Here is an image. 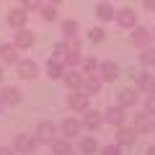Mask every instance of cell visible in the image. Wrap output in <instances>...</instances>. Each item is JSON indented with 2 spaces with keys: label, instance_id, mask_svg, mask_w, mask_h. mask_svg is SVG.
<instances>
[{
  "label": "cell",
  "instance_id": "obj_39",
  "mask_svg": "<svg viewBox=\"0 0 155 155\" xmlns=\"http://www.w3.org/2000/svg\"><path fill=\"white\" fill-rule=\"evenodd\" d=\"M3 78H5V72H3V67H0V85H3Z\"/></svg>",
  "mask_w": 155,
  "mask_h": 155
},
{
  "label": "cell",
  "instance_id": "obj_13",
  "mask_svg": "<svg viewBox=\"0 0 155 155\" xmlns=\"http://www.w3.org/2000/svg\"><path fill=\"white\" fill-rule=\"evenodd\" d=\"M83 129H91V132H96V129L104 124V114L101 111H91V109H85L83 111Z\"/></svg>",
  "mask_w": 155,
  "mask_h": 155
},
{
  "label": "cell",
  "instance_id": "obj_15",
  "mask_svg": "<svg viewBox=\"0 0 155 155\" xmlns=\"http://www.w3.org/2000/svg\"><path fill=\"white\" fill-rule=\"evenodd\" d=\"M65 70H67L65 60H57V57H49V62H47V75H49V80H62Z\"/></svg>",
  "mask_w": 155,
  "mask_h": 155
},
{
  "label": "cell",
  "instance_id": "obj_40",
  "mask_svg": "<svg viewBox=\"0 0 155 155\" xmlns=\"http://www.w3.org/2000/svg\"><path fill=\"white\" fill-rule=\"evenodd\" d=\"M147 155H155V145H153V147H150V150H147Z\"/></svg>",
  "mask_w": 155,
  "mask_h": 155
},
{
  "label": "cell",
  "instance_id": "obj_31",
  "mask_svg": "<svg viewBox=\"0 0 155 155\" xmlns=\"http://www.w3.org/2000/svg\"><path fill=\"white\" fill-rule=\"evenodd\" d=\"M101 155H122V147L119 145H104V147H98Z\"/></svg>",
  "mask_w": 155,
  "mask_h": 155
},
{
  "label": "cell",
  "instance_id": "obj_4",
  "mask_svg": "<svg viewBox=\"0 0 155 155\" xmlns=\"http://www.w3.org/2000/svg\"><path fill=\"white\" fill-rule=\"evenodd\" d=\"M36 140H34V134H16V140H13V150H16L18 155H31L34 150H36Z\"/></svg>",
  "mask_w": 155,
  "mask_h": 155
},
{
  "label": "cell",
  "instance_id": "obj_22",
  "mask_svg": "<svg viewBox=\"0 0 155 155\" xmlns=\"http://www.w3.org/2000/svg\"><path fill=\"white\" fill-rule=\"evenodd\" d=\"M49 147H52V153H54V155H70L72 153V145H70V140H67V137H54L49 142Z\"/></svg>",
  "mask_w": 155,
  "mask_h": 155
},
{
  "label": "cell",
  "instance_id": "obj_19",
  "mask_svg": "<svg viewBox=\"0 0 155 155\" xmlns=\"http://www.w3.org/2000/svg\"><path fill=\"white\" fill-rule=\"evenodd\" d=\"M101 85H104V80L98 78V72H93V75H83V85H80V91L91 96V93H98Z\"/></svg>",
  "mask_w": 155,
  "mask_h": 155
},
{
  "label": "cell",
  "instance_id": "obj_9",
  "mask_svg": "<svg viewBox=\"0 0 155 155\" xmlns=\"http://www.w3.org/2000/svg\"><path fill=\"white\" fill-rule=\"evenodd\" d=\"M0 101H3L5 106H18L23 101V93L16 88V85H3V88H0Z\"/></svg>",
  "mask_w": 155,
  "mask_h": 155
},
{
  "label": "cell",
  "instance_id": "obj_23",
  "mask_svg": "<svg viewBox=\"0 0 155 155\" xmlns=\"http://www.w3.org/2000/svg\"><path fill=\"white\" fill-rule=\"evenodd\" d=\"M0 60L5 65H16L18 62V47L16 44H3L0 47Z\"/></svg>",
  "mask_w": 155,
  "mask_h": 155
},
{
  "label": "cell",
  "instance_id": "obj_20",
  "mask_svg": "<svg viewBox=\"0 0 155 155\" xmlns=\"http://www.w3.org/2000/svg\"><path fill=\"white\" fill-rule=\"evenodd\" d=\"M132 127H134V132H137V134L153 132V129H150V114H147V111H137L134 119H132Z\"/></svg>",
  "mask_w": 155,
  "mask_h": 155
},
{
  "label": "cell",
  "instance_id": "obj_41",
  "mask_svg": "<svg viewBox=\"0 0 155 155\" xmlns=\"http://www.w3.org/2000/svg\"><path fill=\"white\" fill-rule=\"evenodd\" d=\"M3 109H5V104H3V101H0V114H3Z\"/></svg>",
  "mask_w": 155,
  "mask_h": 155
},
{
  "label": "cell",
  "instance_id": "obj_3",
  "mask_svg": "<svg viewBox=\"0 0 155 155\" xmlns=\"http://www.w3.org/2000/svg\"><path fill=\"white\" fill-rule=\"evenodd\" d=\"M67 41V52H65V65H70V67H78L80 65V60H83V44L78 41V36L75 39H65Z\"/></svg>",
  "mask_w": 155,
  "mask_h": 155
},
{
  "label": "cell",
  "instance_id": "obj_29",
  "mask_svg": "<svg viewBox=\"0 0 155 155\" xmlns=\"http://www.w3.org/2000/svg\"><path fill=\"white\" fill-rule=\"evenodd\" d=\"M140 62H142L145 67H155V49H153V47H142V52H140Z\"/></svg>",
  "mask_w": 155,
  "mask_h": 155
},
{
  "label": "cell",
  "instance_id": "obj_28",
  "mask_svg": "<svg viewBox=\"0 0 155 155\" xmlns=\"http://www.w3.org/2000/svg\"><path fill=\"white\" fill-rule=\"evenodd\" d=\"M80 153H83V155H96V153H98V142H96V137H85L83 142H80Z\"/></svg>",
  "mask_w": 155,
  "mask_h": 155
},
{
  "label": "cell",
  "instance_id": "obj_30",
  "mask_svg": "<svg viewBox=\"0 0 155 155\" xmlns=\"http://www.w3.org/2000/svg\"><path fill=\"white\" fill-rule=\"evenodd\" d=\"M104 39H106V31H104L101 26H93V28L88 31V41H93V44H101Z\"/></svg>",
  "mask_w": 155,
  "mask_h": 155
},
{
  "label": "cell",
  "instance_id": "obj_25",
  "mask_svg": "<svg viewBox=\"0 0 155 155\" xmlns=\"http://www.w3.org/2000/svg\"><path fill=\"white\" fill-rule=\"evenodd\" d=\"M60 5H52V3H41L39 5V13H41V18L44 21H57V16H60V11H57Z\"/></svg>",
  "mask_w": 155,
  "mask_h": 155
},
{
  "label": "cell",
  "instance_id": "obj_24",
  "mask_svg": "<svg viewBox=\"0 0 155 155\" xmlns=\"http://www.w3.org/2000/svg\"><path fill=\"white\" fill-rule=\"evenodd\" d=\"M114 5H111V3H106V0H101L98 5H96V16H98V21H114Z\"/></svg>",
  "mask_w": 155,
  "mask_h": 155
},
{
  "label": "cell",
  "instance_id": "obj_26",
  "mask_svg": "<svg viewBox=\"0 0 155 155\" xmlns=\"http://www.w3.org/2000/svg\"><path fill=\"white\" fill-rule=\"evenodd\" d=\"M80 72H83V75L98 72V60H96V57H83V60H80Z\"/></svg>",
  "mask_w": 155,
  "mask_h": 155
},
{
  "label": "cell",
  "instance_id": "obj_43",
  "mask_svg": "<svg viewBox=\"0 0 155 155\" xmlns=\"http://www.w3.org/2000/svg\"><path fill=\"white\" fill-rule=\"evenodd\" d=\"M70 155H72V153H70Z\"/></svg>",
  "mask_w": 155,
  "mask_h": 155
},
{
  "label": "cell",
  "instance_id": "obj_36",
  "mask_svg": "<svg viewBox=\"0 0 155 155\" xmlns=\"http://www.w3.org/2000/svg\"><path fill=\"white\" fill-rule=\"evenodd\" d=\"M0 155H16V150H11V147H0Z\"/></svg>",
  "mask_w": 155,
  "mask_h": 155
},
{
  "label": "cell",
  "instance_id": "obj_17",
  "mask_svg": "<svg viewBox=\"0 0 155 155\" xmlns=\"http://www.w3.org/2000/svg\"><path fill=\"white\" fill-rule=\"evenodd\" d=\"M137 98H140V91L137 88L119 91V106H122V109H134V106H137Z\"/></svg>",
  "mask_w": 155,
  "mask_h": 155
},
{
  "label": "cell",
  "instance_id": "obj_5",
  "mask_svg": "<svg viewBox=\"0 0 155 155\" xmlns=\"http://www.w3.org/2000/svg\"><path fill=\"white\" fill-rule=\"evenodd\" d=\"M98 78L104 80V83H114L116 78H119V65L111 60H104L98 62Z\"/></svg>",
  "mask_w": 155,
  "mask_h": 155
},
{
  "label": "cell",
  "instance_id": "obj_7",
  "mask_svg": "<svg viewBox=\"0 0 155 155\" xmlns=\"http://www.w3.org/2000/svg\"><path fill=\"white\" fill-rule=\"evenodd\" d=\"M114 18L122 28H134L137 26V13H134V8H119L114 13Z\"/></svg>",
  "mask_w": 155,
  "mask_h": 155
},
{
  "label": "cell",
  "instance_id": "obj_42",
  "mask_svg": "<svg viewBox=\"0 0 155 155\" xmlns=\"http://www.w3.org/2000/svg\"><path fill=\"white\" fill-rule=\"evenodd\" d=\"M150 34H153V41H155V28H150Z\"/></svg>",
  "mask_w": 155,
  "mask_h": 155
},
{
  "label": "cell",
  "instance_id": "obj_1",
  "mask_svg": "<svg viewBox=\"0 0 155 155\" xmlns=\"http://www.w3.org/2000/svg\"><path fill=\"white\" fill-rule=\"evenodd\" d=\"M91 104V96L83 93V91L78 88V91H70V96H67V109L72 111V114H83L85 109H88Z\"/></svg>",
  "mask_w": 155,
  "mask_h": 155
},
{
  "label": "cell",
  "instance_id": "obj_27",
  "mask_svg": "<svg viewBox=\"0 0 155 155\" xmlns=\"http://www.w3.org/2000/svg\"><path fill=\"white\" fill-rule=\"evenodd\" d=\"M62 36L65 39H75L78 36V21H72V18L62 21Z\"/></svg>",
  "mask_w": 155,
  "mask_h": 155
},
{
  "label": "cell",
  "instance_id": "obj_35",
  "mask_svg": "<svg viewBox=\"0 0 155 155\" xmlns=\"http://www.w3.org/2000/svg\"><path fill=\"white\" fill-rule=\"evenodd\" d=\"M142 5L145 11H155V0H142Z\"/></svg>",
  "mask_w": 155,
  "mask_h": 155
},
{
  "label": "cell",
  "instance_id": "obj_8",
  "mask_svg": "<svg viewBox=\"0 0 155 155\" xmlns=\"http://www.w3.org/2000/svg\"><path fill=\"white\" fill-rule=\"evenodd\" d=\"M129 41H132L134 47H150V41H153V34H150V28H145V26H134L132 28V34H129Z\"/></svg>",
  "mask_w": 155,
  "mask_h": 155
},
{
  "label": "cell",
  "instance_id": "obj_21",
  "mask_svg": "<svg viewBox=\"0 0 155 155\" xmlns=\"http://www.w3.org/2000/svg\"><path fill=\"white\" fill-rule=\"evenodd\" d=\"M62 83H65L70 91H78L80 85H83V72L75 70V67H72V70H65V75H62Z\"/></svg>",
  "mask_w": 155,
  "mask_h": 155
},
{
  "label": "cell",
  "instance_id": "obj_32",
  "mask_svg": "<svg viewBox=\"0 0 155 155\" xmlns=\"http://www.w3.org/2000/svg\"><path fill=\"white\" fill-rule=\"evenodd\" d=\"M65 52H67V41H60V44H54V49H52V57L65 60Z\"/></svg>",
  "mask_w": 155,
  "mask_h": 155
},
{
  "label": "cell",
  "instance_id": "obj_14",
  "mask_svg": "<svg viewBox=\"0 0 155 155\" xmlns=\"http://www.w3.org/2000/svg\"><path fill=\"white\" fill-rule=\"evenodd\" d=\"M134 140H137V132H134V127H116V145L119 147H129V145H134Z\"/></svg>",
  "mask_w": 155,
  "mask_h": 155
},
{
  "label": "cell",
  "instance_id": "obj_12",
  "mask_svg": "<svg viewBox=\"0 0 155 155\" xmlns=\"http://www.w3.org/2000/svg\"><path fill=\"white\" fill-rule=\"evenodd\" d=\"M60 132H62V137L72 140L75 134H80V132H83V124H80V119H75V116H67L65 122L60 124Z\"/></svg>",
  "mask_w": 155,
  "mask_h": 155
},
{
  "label": "cell",
  "instance_id": "obj_38",
  "mask_svg": "<svg viewBox=\"0 0 155 155\" xmlns=\"http://www.w3.org/2000/svg\"><path fill=\"white\" fill-rule=\"evenodd\" d=\"M47 3H52V5H62L65 0H47Z\"/></svg>",
  "mask_w": 155,
  "mask_h": 155
},
{
  "label": "cell",
  "instance_id": "obj_16",
  "mask_svg": "<svg viewBox=\"0 0 155 155\" xmlns=\"http://www.w3.org/2000/svg\"><path fill=\"white\" fill-rule=\"evenodd\" d=\"M134 88H137L140 93H153L155 91V75L153 72H140L137 80H134Z\"/></svg>",
  "mask_w": 155,
  "mask_h": 155
},
{
  "label": "cell",
  "instance_id": "obj_34",
  "mask_svg": "<svg viewBox=\"0 0 155 155\" xmlns=\"http://www.w3.org/2000/svg\"><path fill=\"white\" fill-rule=\"evenodd\" d=\"M41 3H44V0H21V5L26 8V11H39Z\"/></svg>",
  "mask_w": 155,
  "mask_h": 155
},
{
  "label": "cell",
  "instance_id": "obj_18",
  "mask_svg": "<svg viewBox=\"0 0 155 155\" xmlns=\"http://www.w3.org/2000/svg\"><path fill=\"white\" fill-rule=\"evenodd\" d=\"M13 44H16L18 49H31V47H34V34L28 31L26 26L16 28V39H13Z\"/></svg>",
  "mask_w": 155,
  "mask_h": 155
},
{
  "label": "cell",
  "instance_id": "obj_11",
  "mask_svg": "<svg viewBox=\"0 0 155 155\" xmlns=\"http://www.w3.org/2000/svg\"><path fill=\"white\" fill-rule=\"evenodd\" d=\"M28 23V11L23 5L18 8H11V13H8V26L11 28H23Z\"/></svg>",
  "mask_w": 155,
  "mask_h": 155
},
{
  "label": "cell",
  "instance_id": "obj_33",
  "mask_svg": "<svg viewBox=\"0 0 155 155\" xmlns=\"http://www.w3.org/2000/svg\"><path fill=\"white\" fill-rule=\"evenodd\" d=\"M145 111L147 114H155V91L147 93V98H145Z\"/></svg>",
  "mask_w": 155,
  "mask_h": 155
},
{
  "label": "cell",
  "instance_id": "obj_6",
  "mask_svg": "<svg viewBox=\"0 0 155 155\" xmlns=\"http://www.w3.org/2000/svg\"><path fill=\"white\" fill-rule=\"evenodd\" d=\"M16 72H18L21 80H34V78L39 75V67H36L34 60H18L16 62Z\"/></svg>",
  "mask_w": 155,
  "mask_h": 155
},
{
  "label": "cell",
  "instance_id": "obj_37",
  "mask_svg": "<svg viewBox=\"0 0 155 155\" xmlns=\"http://www.w3.org/2000/svg\"><path fill=\"white\" fill-rule=\"evenodd\" d=\"M150 129L155 132V114H150Z\"/></svg>",
  "mask_w": 155,
  "mask_h": 155
},
{
  "label": "cell",
  "instance_id": "obj_2",
  "mask_svg": "<svg viewBox=\"0 0 155 155\" xmlns=\"http://www.w3.org/2000/svg\"><path fill=\"white\" fill-rule=\"evenodd\" d=\"M54 137H57V124H52V122H39L36 124L34 140H36L39 145H49Z\"/></svg>",
  "mask_w": 155,
  "mask_h": 155
},
{
  "label": "cell",
  "instance_id": "obj_10",
  "mask_svg": "<svg viewBox=\"0 0 155 155\" xmlns=\"http://www.w3.org/2000/svg\"><path fill=\"white\" fill-rule=\"evenodd\" d=\"M127 122V114H124L122 106H111V109L104 111V124H111V127H122Z\"/></svg>",
  "mask_w": 155,
  "mask_h": 155
}]
</instances>
